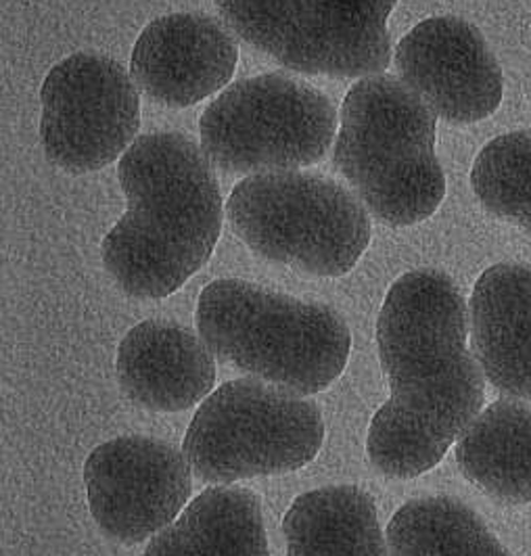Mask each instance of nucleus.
Here are the masks:
<instances>
[{
	"label": "nucleus",
	"mask_w": 531,
	"mask_h": 556,
	"mask_svg": "<svg viewBox=\"0 0 531 556\" xmlns=\"http://www.w3.org/2000/svg\"><path fill=\"white\" fill-rule=\"evenodd\" d=\"M392 556H513L476 510L452 496L406 502L388 526Z\"/></svg>",
	"instance_id": "18"
},
{
	"label": "nucleus",
	"mask_w": 531,
	"mask_h": 556,
	"mask_svg": "<svg viewBox=\"0 0 531 556\" xmlns=\"http://www.w3.org/2000/svg\"><path fill=\"white\" fill-rule=\"evenodd\" d=\"M435 113L395 76L361 78L345 94L333 166L388 226L435 214L446 176L435 155Z\"/></svg>",
	"instance_id": "3"
},
{
	"label": "nucleus",
	"mask_w": 531,
	"mask_h": 556,
	"mask_svg": "<svg viewBox=\"0 0 531 556\" xmlns=\"http://www.w3.org/2000/svg\"><path fill=\"white\" fill-rule=\"evenodd\" d=\"M144 556H270L260 501L243 488H210L153 535Z\"/></svg>",
	"instance_id": "16"
},
{
	"label": "nucleus",
	"mask_w": 531,
	"mask_h": 556,
	"mask_svg": "<svg viewBox=\"0 0 531 556\" xmlns=\"http://www.w3.org/2000/svg\"><path fill=\"white\" fill-rule=\"evenodd\" d=\"M395 67L431 112L463 126L490 117L503 103V70L481 31L458 17H431L395 47Z\"/></svg>",
	"instance_id": "11"
},
{
	"label": "nucleus",
	"mask_w": 531,
	"mask_h": 556,
	"mask_svg": "<svg viewBox=\"0 0 531 556\" xmlns=\"http://www.w3.org/2000/svg\"><path fill=\"white\" fill-rule=\"evenodd\" d=\"M463 475L508 504L531 502V408L498 400L456 440Z\"/></svg>",
	"instance_id": "17"
},
{
	"label": "nucleus",
	"mask_w": 531,
	"mask_h": 556,
	"mask_svg": "<svg viewBox=\"0 0 531 556\" xmlns=\"http://www.w3.org/2000/svg\"><path fill=\"white\" fill-rule=\"evenodd\" d=\"M117 180L128 207L103 239V264L128 295L164 300L205 266L220 239L212 162L180 132H151L122 155Z\"/></svg>",
	"instance_id": "2"
},
{
	"label": "nucleus",
	"mask_w": 531,
	"mask_h": 556,
	"mask_svg": "<svg viewBox=\"0 0 531 556\" xmlns=\"http://www.w3.org/2000/svg\"><path fill=\"white\" fill-rule=\"evenodd\" d=\"M397 0H216L226 26L280 65L308 76L368 78L392 63Z\"/></svg>",
	"instance_id": "8"
},
{
	"label": "nucleus",
	"mask_w": 531,
	"mask_h": 556,
	"mask_svg": "<svg viewBox=\"0 0 531 556\" xmlns=\"http://www.w3.org/2000/svg\"><path fill=\"white\" fill-rule=\"evenodd\" d=\"M325 442L320 408L262 379H235L197 408L182 452L210 485L300 471Z\"/></svg>",
	"instance_id": "6"
},
{
	"label": "nucleus",
	"mask_w": 531,
	"mask_h": 556,
	"mask_svg": "<svg viewBox=\"0 0 531 556\" xmlns=\"http://www.w3.org/2000/svg\"><path fill=\"white\" fill-rule=\"evenodd\" d=\"M287 556H392L375 498L356 485L298 496L282 519Z\"/></svg>",
	"instance_id": "15"
},
{
	"label": "nucleus",
	"mask_w": 531,
	"mask_h": 556,
	"mask_svg": "<svg viewBox=\"0 0 531 556\" xmlns=\"http://www.w3.org/2000/svg\"><path fill=\"white\" fill-rule=\"evenodd\" d=\"M469 314L440 270L397 278L377 320L390 400L370 420L366 452L379 473L413 479L442 463L479 415L483 372L467 345Z\"/></svg>",
	"instance_id": "1"
},
{
	"label": "nucleus",
	"mask_w": 531,
	"mask_h": 556,
	"mask_svg": "<svg viewBox=\"0 0 531 556\" xmlns=\"http://www.w3.org/2000/svg\"><path fill=\"white\" fill-rule=\"evenodd\" d=\"M201 149L228 174H260L318 164L337 135L333 101L285 74L235 83L199 122Z\"/></svg>",
	"instance_id": "7"
},
{
	"label": "nucleus",
	"mask_w": 531,
	"mask_h": 556,
	"mask_svg": "<svg viewBox=\"0 0 531 556\" xmlns=\"http://www.w3.org/2000/svg\"><path fill=\"white\" fill-rule=\"evenodd\" d=\"M197 329L220 361L298 395L327 390L352 350L350 329L333 307L239 278L201 291Z\"/></svg>",
	"instance_id": "4"
},
{
	"label": "nucleus",
	"mask_w": 531,
	"mask_h": 556,
	"mask_svg": "<svg viewBox=\"0 0 531 556\" xmlns=\"http://www.w3.org/2000/svg\"><path fill=\"white\" fill-rule=\"evenodd\" d=\"M40 140L47 157L69 174L103 169L137 140L139 90L110 56L76 53L40 88Z\"/></svg>",
	"instance_id": "9"
},
{
	"label": "nucleus",
	"mask_w": 531,
	"mask_h": 556,
	"mask_svg": "<svg viewBox=\"0 0 531 556\" xmlns=\"http://www.w3.org/2000/svg\"><path fill=\"white\" fill-rule=\"evenodd\" d=\"M471 187L490 214L531 235V130L490 140L477 155Z\"/></svg>",
	"instance_id": "19"
},
{
	"label": "nucleus",
	"mask_w": 531,
	"mask_h": 556,
	"mask_svg": "<svg viewBox=\"0 0 531 556\" xmlns=\"http://www.w3.org/2000/svg\"><path fill=\"white\" fill-rule=\"evenodd\" d=\"M86 496L99 529L139 544L176 521L193 492V469L174 445L126 435L94 447L85 465Z\"/></svg>",
	"instance_id": "10"
},
{
	"label": "nucleus",
	"mask_w": 531,
	"mask_h": 556,
	"mask_svg": "<svg viewBox=\"0 0 531 556\" xmlns=\"http://www.w3.org/2000/svg\"><path fill=\"white\" fill-rule=\"evenodd\" d=\"M228 220L250 250L314 277L347 275L370 243V218L347 189L300 169L245 176L228 197Z\"/></svg>",
	"instance_id": "5"
},
{
	"label": "nucleus",
	"mask_w": 531,
	"mask_h": 556,
	"mask_svg": "<svg viewBox=\"0 0 531 556\" xmlns=\"http://www.w3.org/2000/svg\"><path fill=\"white\" fill-rule=\"evenodd\" d=\"M117 381L140 408L155 413L189 410L216 383V361L191 329L169 320H144L117 350Z\"/></svg>",
	"instance_id": "13"
},
{
	"label": "nucleus",
	"mask_w": 531,
	"mask_h": 556,
	"mask_svg": "<svg viewBox=\"0 0 531 556\" xmlns=\"http://www.w3.org/2000/svg\"><path fill=\"white\" fill-rule=\"evenodd\" d=\"M471 348L496 390L531 400V268L496 264L471 295Z\"/></svg>",
	"instance_id": "14"
},
{
	"label": "nucleus",
	"mask_w": 531,
	"mask_h": 556,
	"mask_svg": "<svg viewBox=\"0 0 531 556\" xmlns=\"http://www.w3.org/2000/svg\"><path fill=\"white\" fill-rule=\"evenodd\" d=\"M237 61V42L223 22L205 13H172L140 31L130 76L149 99L180 110L230 83Z\"/></svg>",
	"instance_id": "12"
}]
</instances>
